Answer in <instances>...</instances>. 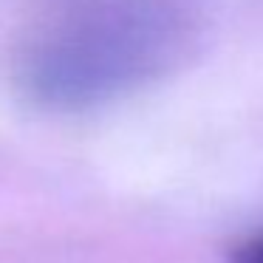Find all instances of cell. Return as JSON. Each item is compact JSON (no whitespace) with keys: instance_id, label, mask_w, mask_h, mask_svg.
<instances>
[{"instance_id":"6da1fadb","label":"cell","mask_w":263,"mask_h":263,"mask_svg":"<svg viewBox=\"0 0 263 263\" xmlns=\"http://www.w3.org/2000/svg\"><path fill=\"white\" fill-rule=\"evenodd\" d=\"M229 263H263V235L235 246L232 255H229Z\"/></svg>"}]
</instances>
